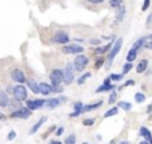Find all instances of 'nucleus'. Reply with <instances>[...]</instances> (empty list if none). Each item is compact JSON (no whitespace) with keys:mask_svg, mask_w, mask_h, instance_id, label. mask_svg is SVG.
Returning a JSON list of instances; mask_svg holds the SVG:
<instances>
[{"mask_svg":"<svg viewBox=\"0 0 152 144\" xmlns=\"http://www.w3.org/2000/svg\"><path fill=\"white\" fill-rule=\"evenodd\" d=\"M63 54H74V55H79L84 52V47H82L80 44H72V46H64L63 47Z\"/></svg>","mask_w":152,"mask_h":144,"instance_id":"obj_9","label":"nucleus"},{"mask_svg":"<svg viewBox=\"0 0 152 144\" xmlns=\"http://www.w3.org/2000/svg\"><path fill=\"white\" fill-rule=\"evenodd\" d=\"M96 139H98V140H101V135H96Z\"/></svg>","mask_w":152,"mask_h":144,"instance_id":"obj_47","label":"nucleus"},{"mask_svg":"<svg viewBox=\"0 0 152 144\" xmlns=\"http://www.w3.org/2000/svg\"><path fill=\"white\" fill-rule=\"evenodd\" d=\"M103 104V101H98V103H91V104H86L83 105V112H90V111H95V109H98L100 105Z\"/></svg>","mask_w":152,"mask_h":144,"instance_id":"obj_16","label":"nucleus"},{"mask_svg":"<svg viewBox=\"0 0 152 144\" xmlns=\"http://www.w3.org/2000/svg\"><path fill=\"white\" fill-rule=\"evenodd\" d=\"M131 70H132V63L127 62V63L124 64V66H123V72H121V74H123V75H127Z\"/></svg>","mask_w":152,"mask_h":144,"instance_id":"obj_30","label":"nucleus"},{"mask_svg":"<svg viewBox=\"0 0 152 144\" xmlns=\"http://www.w3.org/2000/svg\"><path fill=\"white\" fill-rule=\"evenodd\" d=\"M31 113H32V111H29L27 107H19V108L15 109L13 112H11L9 116H11V117H19V119L27 120V119H29Z\"/></svg>","mask_w":152,"mask_h":144,"instance_id":"obj_6","label":"nucleus"},{"mask_svg":"<svg viewBox=\"0 0 152 144\" xmlns=\"http://www.w3.org/2000/svg\"><path fill=\"white\" fill-rule=\"evenodd\" d=\"M46 99H33V100H25V107H27L29 111H36V109H40L42 107H44L46 104Z\"/></svg>","mask_w":152,"mask_h":144,"instance_id":"obj_7","label":"nucleus"},{"mask_svg":"<svg viewBox=\"0 0 152 144\" xmlns=\"http://www.w3.org/2000/svg\"><path fill=\"white\" fill-rule=\"evenodd\" d=\"M8 92H9V94H13V87H8Z\"/></svg>","mask_w":152,"mask_h":144,"instance_id":"obj_44","label":"nucleus"},{"mask_svg":"<svg viewBox=\"0 0 152 144\" xmlns=\"http://www.w3.org/2000/svg\"><path fill=\"white\" fill-rule=\"evenodd\" d=\"M64 127H59V128H56V135H58V136H62L63 133H64Z\"/></svg>","mask_w":152,"mask_h":144,"instance_id":"obj_37","label":"nucleus"},{"mask_svg":"<svg viewBox=\"0 0 152 144\" xmlns=\"http://www.w3.org/2000/svg\"><path fill=\"white\" fill-rule=\"evenodd\" d=\"M83 124L87 125V127H91V125L95 124V119H92V117H91V119H84V120H83Z\"/></svg>","mask_w":152,"mask_h":144,"instance_id":"obj_33","label":"nucleus"},{"mask_svg":"<svg viewBox=\"0 0 152 144\" xmlns=\"http://www.w3.org/2000/svg\"><path fill=\"white\" fill-rule=\"evenodd\" d=\"M147 68H148V60L147 59H141L136 67V72L137 74H143V72L147 71Z\"/></svg>","mask_w":152,"mask_h":144,"instance_id":"obj_15","label":"nucleus"},{"mask_svg":"<svg viewBox=\"0 0 152 144\" xmlns=\"http://www.w3.org/2000/svg\"><path fill=\"white\" fill-rule=\"evenodd\" d=\"M137 54H139V51L136 50V48H129V51L127 52V62H129V63H132L133 60H136V58H137Z\"/></svg>","mask_w":152,"mask_h":144,"instance_id":"obj_17","label":"nucleus"},{"mask_svg":"<svg viewBox=\"0 0 152 144\" xmlns=\"http://www.w3.org/2000/svg\"><path fill=\"white\" fill-rule=\"evenodd\" d=\"M117 107L120 109H123V111H131V109H132V104L128 103V101H124V100L119 101V103H117Z\"/></svg>","mask_w":152,"mask_h":144,"instance_id":"obj_23","label":"nucleus"},{"mask_svg":"<svg viewBox=\"0 0 152 144\" xmlns=\"http://www.w3.org/2000/svg\"><path fill=\"white\" fill-rule=\"evenodd\" d=\"M13 96H15L16 101H25L28 99V92L27 87H24V84H17L13 87Z\"/></svg>","mask_w":152,"mask_h":144,"instance_id":"obj_2","label":"nucleus"},{"mask_svg":"<svg viewBox=\"0 0 152 144\" xmlns=\"http://www.w3.org/2000/svg\"><path fill=\"white\" fill-rule=\"evenodd\" d=\"M119 144H129V141L128 140H121V141H119Z\"/></svg>","mask_w":152,"mask_h":144,"instance_id":"obj_45","label":"nucleus"},{"mask_svg":"<svg viewBox=\"0 0 152 144\" xmlns=\"http://www.w3.org/2000/svg\"><path fill=\"white\" fill-rule=\"evenodd\" d=\"M88 3H91V4H101L104 0H87Z\"/></svg>","mask_w":152,"mask_h":144,"instance_id":"obj_39","label":"nucleus"},{"mask_svg":"<svg viewBox=\"0 0 152 144\" xmlns=\"http://www.w3.org/2000/svg\"><path fill=\"white\" fill-rule=\"evenodd\" d=\"M116 99H117V94L115 91H112L111 95H109V97H108V104H113V103L116 101Z\"/></svg>","mask_w":152,"mask_h":144,"instance_id":"obj_31","label":"nucleus"},{"mask_svg":"<svg viewBox=\"0 0 152 144\" xmlns=\"http://www.w3.org/2000/svg\"><path fill=\"white\" fill-rule=\"evenodd\" d=\"M50 80H51V83H52L54 87H60V84H62L63 80H64V74H63V71L59 70V68L54 70L50 75Z\"/></svg>","mask_w":152,"mask_h":144,"instance_id":"obj_4","label":"nucleus"},{"mask_svg":"<svg viewBox=\"0 0 152 144\" xmlns=\"http://www.w3.org/2000/svg\"><path fill=\"white\" fill-rule=\"evenodd\" d=\"M46 121H47V116H42V117H40L39 121H36L35 124L32 125V128L29 129V135H33V133L37 132V131L42 128V125H43Z\"/></svg>","mask_w":152,"mask_h":144,"instance_id":"obj_12","label":"nucleus"},{"mask_svg":"<svg viewBox=\"0 0 152 144\" xmlns=\"http://www.w3.org/2000/svg\"><path fill=\"white\" fill-rule=\"evenodd\" d=\"M148 141H149V144H152V137H151V139H149Z\"/></svg>","mask_w":152,"mask_h":144,"instance_id":"obj_48","label":"nucleus"},{"mask_svg":"<svg viewBox=\"0 0 152 144\" xmlns=\"http://www.w3.org/2000/svg\"><path fill=\"white\" fill-rule=\"evenodd\" d=\"M90 63V59L87 58L86 55L83 54H79L76 58H75L74 60V66H75V70L78 71V72H82L83 70H84V67L87 66Z\"/></svg>","mask_w":152,"mask_h":144,"instance_id":"obj_5","label":"nucleus"},{"mask_svg":"<svg viewBox=\"0 0 152 144\" xmlns=\"http://www.w3.org/2000/svg\"><path fill=\"white\" fill-rule=\"evenodd\" d=\"M151 21H152V15H149V16H148V19H147V27H149Z\"/></svg>","mask_w":152,"mask_h":144,"instance_id":"obj_41","label":"nucleus"},{"mask_svg":"<svg viewBox=\"0 0 152 144\" xmlns=\"http://www.w3.org/2000/svg\"><path fill=\"white\" fill-rule=\"evenodd\" d=\"M115 88H116L115 84H111V83H109V84H104V83H103V86L98 87V88L95 90V92H96V94H100V92H108V91H113Z\"/></svg>","mask_w":152,"mask_h":144,"instance_id":"obj_14","label":"nucleus"},{"mask_svg":"<svg viewBox=\"0 0 152 144\" xmlns=\"http://www.w3.org/2000/svg\"><path fill=\"white\" fill-rule=\"evenodd\" d=\"M109 7L112 8H119L120 5H123V0H109Z\"/></svg>","mask_w":152,"mask_h":144,"instance_id":"obj_29","label":"nucleus"},{"mask_svg":"<svg viewBox=\"0 0 152 144\" xmlns=\"http://www.w3.org/2000/svg\"><path fill=\"white\" fill-rule=\"evenodd\" d=\"M149 4H151V0H144V4H143V7H141V11L143 12L147 11L149 8Z\"/></svg>","mask_w":152,"mask_h":144,"instance_id":"obj_34","label":"nucleus"},{"mask_svg":"<svg viewBox=\"0 0 152 144\" xmlns=\"http://www.w3.org/2000/svg\"><path fill=\"white\" fill-rule=\"evenodd\" d=\"M52 40H54L56 44H63V46H66V44H68V42L71 40V38L66 31H59L54 35Z\"/></svg>","mask_w":152,"mask_h":144,"instance_id":"obj_8","label":"nucleus"},{"mask_svg":"<svg viewBox=\"0 0 152 144\" xmlns=\"http://www.w3.org/2000/svg\"><path fill=\"white\" fill-rule=\"evenodd\" d=\"M60 104H62L60 97H52V99H47V101H46V104H44V105H46L48 109H55Z\"/></svg>","mask_w":152,"mask_h":144,"instance_id":"obj_11","label":"nucleus"},{"mask_svg":"<svg viewBox=\"0 0 152 144\" xmlns=\"http://www.w3.org/2000/svg\"><path fill=\"white\" fill-rule=\"evenodd\" d=\"M64 144H76V135L75 133L68 135L66 137V140H64Z\"/></svg>","mask_w":152,"mask_h":144,"instance_id":"obj_26","label":"nucleus"},{"mask_svg":"<svg viewBox=\"0 0 152 144\" xmlns=\"http://www.w3.org/2000/svg\"><path fill=\"white\" fill-rule=\"evenodd\" d=\"M125 12H127V9H125L124 5H120V7L117 8L116 21H115V23H117V21H123V19H124V16H125Z\"/></svg>","mask_w":152,"mask_h":144,"instance_id":"obj_20","label":"nucleus"},{"mask_svg":"<svg viewBox=\"0 0 152 144\" xmlns=\"http://www.w3.org/2000/svg\"><path fill=\"white\" fill-rule=\"evenodd\" d=\"M145 95L144 94H141V92H136L135 94V101H136L137 104H141V103H144L145 101Z\"/></svg>","mask_w":152,"mask_h":144,"instance_id":"obj_25","label":"nucleus"},{"mask_svg":"<svg viewBox=\"0 0 152 144\" xmlns=\"http://www.w3.org/2000/svg\"><path fill=\"white\" fill-rule=\"evenodd\" d=\"M147 113H152V104H149L147 107Z\"/></svg>","mask_w":152,"mask_h":144,"instance_id":"obj_42","label":"nucleus"},{"mask_svg":"<svg viewBox=\"0 0 152 144\" xmlns=\"http://www.w3.org/2000/svg\"><path fill=\"white\" fill-rule=\"evenodd\" d=\"M121 47H123V38H119V39H115L112 44V48L109 50V54H108V59H107V62H105V68H109V67L112 66V62L115 56H116L119 52H120Z\"/></svg>","mask_w":152,"mask_h":144,"instance_id":"obj_1","label":"nucleus"},{"mask_svg":"<svg viewBox=\"0 0 152 144\" xmlns=\"http://www.w3.org/2000/svg\"><path fill=\"white\" fill-rule=\"evenodd\" d=\"M91 76H92V74H91V72H87V74H83L82 76H80V78L78 79V84H83V83L86 82L87 79H90Z\"/></svg>","mask_w":152,"mask_h":144,"instance_id":"obj_28","label":"nucleus"},{"mask_svg":"<svg viewBox=\"0 0 152 144\" xmlns=\"http://www.w3.org/2000/svg\"><path fill=\"white\" fill-rule=\"evenodd\" d=\"M27 86H28V88L33 92L35 95H37V94H40V88H39V83H36L35 80H28L27 82Z\"/></svg>","mask_w":152,"mask_h":144,"instance_id":"obj_18","label":"nucleus"},{"mask_svg":"<svg viewBox=\"0 0 152 144\" xmlns=\"http://www.w3.org/2000/svg\"><path fill=\"white\" fill-rule=\"evenodd\" d=\"M11 79L13 82L17 83V84H24L25 83V75H24V72L20 68H16V70L12 71Z\"/></svg>","mask_w":152,"mask_h":144,"instance_id":"obj_10","label":"nucleus"},{"mask_svg":"<svg viewBox=\"0 0 152 144\" xmlns=\"http://www.w3.org/2000/svg\"><path fill=\"white\" fill-rule=\"evenodd\" d=\"M75 66L74 63H68L66 67V70L63 71V74H64V80H63V83L66 84V86H70V84H72L75 80Z\"/></svg>","mask_w":152,"mask_h":144,"instance_id":"obj_3","label":"nucleus"},{"mask_svg":"<svg viewBox=\"0 0 152 144\" xmlns=\"http://www.w3.org/2000/svg\"><path fill=\"white\" fill-rule=\"evenodd\" d=\"M0 120H1V121H5V120H7V116H5L3 112H0Z\"/></svg>","mask_w":152,"mask_h":144,"instance_id":"obj_40","label":"nucleus"},{"mask_svg":"<svg viewBox=\"0 0 152 144\" xmlns=\"http://www.w3.org/2000/svg\"><path fill=\"white\" fill-rule=\"evenodd\" d=\"M9 104V97L4 91H0V107H7Z\"/></svg>","mask_w":152,"mask_h":144,"instance_id":"obj_21","label":"nucleus"},{"mask_svg":"<svg viewBox=\"0 0 152 144\" xmlns=\"http://www.w3.org/2000/svg\"><path fill=\"white\" fill-rule=\"evenodd\" d=\"M103 63H104V59H103V58H100L99 60H96V63H95V68H96V70H99V68L103 66Z\"/></svg>","mask_w":152,"mask_h":144,"instance_id":"obj_35","label":"nucleus"},{"mask_svg":"<svg viewBox=\"0 0 152 144\" xmlns=\"http://www.w3.org/2000/svg\"><path fill=\"white\" fill-rule=\"evenodd\" d=\"M117 112H119V107H112V108H109L108 111H105L103 116H104L105 119H107V117H111V116H116Z\"/></svg>","mask_w":152,"mask_h":144,"instance_id":"obj_24","label":"nucleus"},{"mask_svg":"<svg viewBox=\"0 0 152 144\" xmlns=\"http://www.w3.org/2000/svg\"><path fill=\"white\" fill-rule=\"evenodd\" d=\"M83 144H88V143H83Z\"/></svg>","mask_w":152,"mask_h":144,"instance_id":"obj_49","label":"nucleus"},{"mask_svg":"<svg viewBox=\"0 0 152 144\" xmlns=\"http://www.w3.org/2000/svg\"><path fill=\"white\" fill-rule=\"evenodd\" d=\"M109 78H111L112 82H120V80H123L124 75H123V74H111V75H109Z\"/></svg>","mask_w":152,"mask_h":144,"instance_id":"obj_27","label":"nucleus"},{"mask_svg":"<svg viewBox=\"0 0 152 144\" xmlns=\"http://www.w3.org/2000/svg\"><path fill=\"white\" fill-rule=\"evenodd\" d=\"M50 144H63V143L59 140H52V141H50Z\"/></svg>","mask_w":152,"mask_h":144,"instance_id":"obj_43","label":"nucleus"},{"mask_svg":"<svg viewBox=\"0 0 152 144\" xmlns=\"http://www.w3.org/2000/svg\"><path fill=\"white\" fill-rule=\"evenodd\" d=\"M92 46H100V39H92L90 42Z\"/></svg>","mask_w":152,"mask_h":144,"instance_id":"obj_38","label":"nucleus"},{"mask_svg":"<svg viewBox=\"0 0 152 144\" xmlns=\"http://www.w3.org/2000/svg\"><path fill=\"white\" fill-rule=\"evenodd\" d=\"M133 48H136L137 51H140V50H143V48L145 47V38H139V39L133 43V46H132Z\"/></svg>","mask_w":152,"mask_h":144,"instance_id":"obj_22","label":"nucleus"},{"mask_svg":"<svg viewBox=\"0 0 152 144\" xmlns=\"http://www.w3.org/2000/svg\"><path fill=\"white\" fill-rule=\"evenodd\" d=\"M139 135H140L141 137H144L145 140H149V139L152 137L151 131H149L147 127H144V125H143V127H140V129H139Z\"/></svg>","mask_w":152,"mask_h":144,"instance_id":"obj_19","label":"nucleus"},{"mask_svg":"<svg viewBox=\"0 0 152 144\" xmlns=\"http://www.w3.org/2000/svg\"><path fill=\"white\" fill-rule=\"evenodd\" d=\"M133 84H135V82H133V80H127V82H125L124 84H123V86H121L120 88H119V90H123V88H125V87H128V86H133Z\"/></svg>","mask_w":152,"mask_h":144,"instance_id":"obj_36","label":"nucleus"},{"mask_svg":"<svg viewBox=\"0 0 152 144\" xmlns=\"http://www.w3.org/2000/svg\"><path fill=\"white\" fill-rule=\"evenodd\" d=\"M15 137H16V131H9L8 132V135H7V140L8 141H12V140H15Z\"/></svg>","mask_w":152,"mask_h":144,"instance_id":"obj_32","label":"nucleus"},{"mask_svg":"<svg viewBox=\"0 0 152 144\" xmlns=\"http://www.w3.org/2000/svg\"><path fill=\"white\" fill-rule=\"evenodd\" d=\"M139 144H149L148 140H143V141H139Z\"/></svg>","mask_w":152,"mask_h":144,"instance_id":"obj_46","label":"nucleus"},{"mask_svg":"<svg viewBox=\"0 0 152 144\" xmlns=\"http://www.w3.org/2000/svg\"><path fill=\"white\" fill-rule=\"evenodd\" d=\"M82 113H83V103L82 101H76L74 104V112L70 113V117H78Z\"/></svg>","mask_w":152,"mask_h":144,"instance_id":"obj_13","label":"nucleus"}]
</instances>
